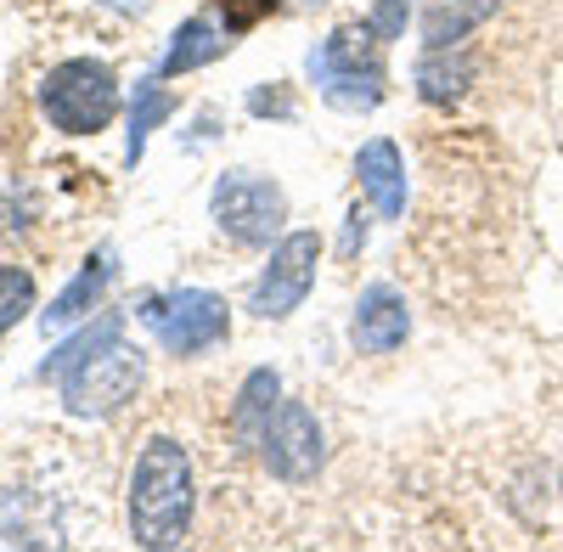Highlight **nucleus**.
Masks as SVG:
<instances>
[{"instance_id":"f03ea898","label":"nucleus","mask_w":563,"mask_h":552,"mask_svg":"<svg viewBox=\"0 0 563 552\" xmlns=\"http://www.w3.org/2000/svg\"><path fill=\"white\" fill-rule=\"evenodd\" d=\"M378 34L366 23H344L333 29L316 52H310V79L333 108L344 113H366L384 102V57H378Z\"/></svg>"},{"instance_id":"1a4fd4ad","label":"nucleus","mask_w":563,"mask_h":552,"mask_svg":"<svg viewBox=\"0 0 563 552\" xmlns=\"http://www.w3.org/2000/svg\"><path fill=\"white\" fill-rule=\"evenodd\" d=\"M406 333H411V310H406L400 288L372 283V288L355 299V316H350L355 350H361V355H389V350L406 344Z\"/></svg>"},{"instance_id":"a211bd4d","label":"nucleus","mask_w":563,"mask_h":552,"mask_svg":"<svg viewBox=\"0 0 563 552\" xmlns=\"http://www.w3.org/2000/svg\"><path fill=\"white\" fill-rule=\"evenodd\" d=\"M29 310H34V276L18 265H0V333H12Z\"/></svg>"},{"instance_id":"f8f14e48","label":"nucleus","mask_w":563,"mask_h":552,"mask_svg":"<svg viewBox=\"0 0 563 552\" xmlns=\"http://www.w3.org/2000/svg\"><path fill=\"white\" fill-rule=\"evenodd\" d=\"M108 283H113V260H108V254L85 260V271L74 276V283H68L52 305L40 310V321H45V328H74L79 316H90V305L102 299V288H108Z\"/></svg>"},{"instance_id":"dca6fc26","label":"nucleus","mask_w":563,"mask_h":552,"mask_svg":"<svg viewBox=\"0 0 563 552\" xmlns=\"http://www.w3.org/2000/svg\"><path fill=\"white\" fill-rule=\"evenodd\" d=\"M113 339H124V316H102V321H90V328H79L74 339H63L52 355L40 361V378H63V373H74V366L85 361V355H97L102 344H113Z\"/></svg>"},{"instance_id":"7ed1b4c3","label":"nucleus","mask_w":563,"mask_h":552,"mask_svg":"<svg viewBox=\"0 0 563 552\" xmlns=\"http://www.w3.org/2000/svg\"><path fill=\"white\" fill-rule=\"evenodd\" d=\"M40 108L68 135H97L119 113V79L102 63H90V57L57 63L52 74L40 79Z\"/></svg>"},{"instance_id":"423d86ee","label":"nucleus","mask_w":563,"mask_h":552,"mask_svg":"<svg viewBox=\"0 0 563 552\" xmlns=\"http://www.w3.org/2000/svg\"><path fill=\"white\" fill-rule=\"evenodd\" d=\"M135 389H141V350H130L124 339L102 344L74 373H63V400L74 418H113Z\"/></svg>"},{"instance_id":"39448f33","label":"nucleus","mask_w":563,"mask_h":552,"mask_svg":"<svg viewBox=\"0 0 563 552\" xmlns=\"http://www.w3.org/2000/svg\"><path fill=\"white\" fill-rule=\"evenodd\" d=\"M141 328H147L169 355H198V350H214L231 328L225 316V299L209 294V288H175V294H158L135 310Z\"/></svg>"},{"instance_id":"6ab92c4d","label":"nucleus","mask_w":563,"mask_h":552,"mask_svg":"<svg viewBox=\"0 0 563 552\" xmlns=\"http://www.w3.org/2000/svg\"><path fill=\"white\" fill-rule=\"evenodd\" d=\"M276 12V0H220V18H225V34H243L254 29L260 18Z\"/></svg>"},{"instance_id":"f3484780","label":"nucleus","mask_w":563,"mask_h":552,"mask_svg":"<svg viewBox=\"0 0 563 552\" xmlns=\"http://www.w3.org/2000/svg\"><path fill=\"white\" fill-rule=\"evenodd\" d=\"M175 113V97H169V90L158 85V79H147V85H135V108H130V164L141 158V153H147V135L164 124Z\"/></svg>"},{"instance_id":"9b49d317","label":"nucleus","mask_w":563,"mask_h":552,"mask_svg":"<svg viewBox=\"0 0 563 552\" xmlns=\"http://www.w3.org/2000/svg\"><path fill=\"white\" fill-rule=\"evenodd\" d=\"M467 79H474V52L456 40V45H429L417 63V90L422 102H451L467 90Z\"/></svg>"},{"instance_id":"ddd939ff","label":"nucleus","mask_w":563,"mask_h":552,"mask_svg":"<svg viewBox=\"0 0 563 552\" xmlns=\"http://www.w3.org/2000/svg\"><path fill=\"white\" fill-rule=\"evenodd\" d=\"M276 395H282V378L271 373V366H260V373L243 378V395H238V411H231V429H238L243 445H260L271 411H276Z\"/></svg>"},{"instance_id":"aec40b11","label":"nucleus","mask_w":563,"mask_h":552,"mask_svg":"<svg viewBox=\"0 0 563 552\" xmlns=\"http://www.w3.org/2000/svg\"><path fill=\"white\" fill-rule=\"evenodd\" d=\"M406 18H411V0H378L366 18V29L378 34V40H400L406 34Z\"/></svg>"},{"instance_id":"0eeeda50","label":"nucleus","mask_w":563,"mask_h":552,"mask_svg":"<svg viewBox=\"0 0 563 552\" xmlns=\"http://www.w3.org/2000/svg\"><path fill=\"white\" fill-rule=\"evenodd\" d=\"M316 265H321V238L316 232H288V238H276L265 271H260V283L249 294V310L260 321H282V316H294L305 305V294L316 288Z\"/></svg>"},{"instance_id":"9d476101","label":"nucleus","mask_w":563,"mask_h":552,"mask_svg":"<svg viewBox=\"0 0 563 552\" xmlns=\"http://www.w3.org/2000/svg\"><path fill=\"white\" fill-rule=\"evenodd\" d=\"M355 175H361V192L372 198L378 220H400L406 214V158L389 135H372V142L355 153Z\"/></svg>"},{"instance_id":"4468645a","label":"nucleus","mask_w":563,"mask_h":552,"mask_svg":"<svg viewBox=\"0 0 563 552\" xmlns=\"http://www.w3.org/2000/svg\"><path fill=\"white\" fill-rule=\"evenodd\" d=\"M225 52V40H220V29L209 23V18H192V23H180L175 34H169V52H164V79L169 74H192V68H203V63H214Z\"/></svg>"},{"instance_id":"2eb2a0df","label":"nucleus","mask_w":563,"mask_h":552,"mask_svg":"<svg viewBox=\"0 0 563 552\" xmlns=\"http://www.w3.org/2000/svg\"><path fill=\"white\" fill-rule=\"evenodd\" d=\"M496 12V0H429L422 12V40L429 45H456L467 29H479Z\"/></svg>"},{"instance_id":"f257e3e1","label":"nucleus","mask_w":563,"mask_h":552,"mask_svg":"<svg viewBox=\"0 0 563 552\" xmlns=\"http://www.w3.org/2000/svg\"><path fill=\"white\" fill-rule=\"evenodd\" d=\"M192 525V463L186 445L158 434L130 474V536L135 547H180Z\"/></svg>"},{"instance_id":"6e6552de","label":"nucleus","mask_w":563,"mask_h":552,"mask_svg":"<svg viewBox=\"0 0 563 552\" xmlns=\"http://www.w3.org/2000/svg\"><path fill=\"white\" fill-rule=\"evenodd\" d=\"M260 456H265V468H271L276 479H288V485L310 479V474L321 468V456H327L316 411H310L305 400H282V406L271 411L265 434H260Z\"/></svg>"},{"instance_id":"20e7f679","label":"nucleus","mask_w":563,"mask_h":552,"mask_svg":"<svg viewBox=\"0 0 563 552\" xmlns=\"http://www.w3.org/2000/svg\"><path fill=\"white\" fill-rule=\"evenodd\" d=\"M209 214L214 225L243 243V249H265L271 238H282V220H288V198H282V187L271 175H254V169H231L214 180L209 192Z\"/></svg>"}]
</instances>
